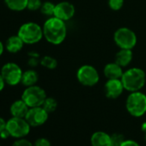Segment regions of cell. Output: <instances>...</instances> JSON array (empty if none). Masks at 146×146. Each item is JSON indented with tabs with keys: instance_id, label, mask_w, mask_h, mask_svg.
I'll list each match as a JSON object with an SVG mask.
<instances>
[{
	"instance_id": "1",
	"label": "cell",
	"mask_w": 146,
	"mask_h": 146,
	"mask_svg": "<svg viewBox=\"0 0 146 146\" xmlns=\"http://www.w3.org/2000/svg\"><path fill=\"white\" fill-rule=\"evenodd\" d=\"M42 29L43 35L50 44L60 45L66 38L67 27L65 22L55 17H49L45 22Z\"/></svg>"
},
{
	"instance_id": "2",
	"label": "cell",
	"mask_w": 146,
	"mask_h": 146,
	"mask_svg": "<svg viewBox=\"0 0 146 146\" xmlns=\"http://www.w3.org/2000/svg\"><path fill=\"white\" fill-rule=\"evenodd\" d=\"M125 90L135 92L141 90L146 84V73L138 67H131L125 70L121 78Z\"/></svg>"
},
{
	"instance_id": "3",
	"label": "cell",
	"mask_w": 146,
	"mask_h": 146,
	"mask_svg": "<svg viewBox=\"0 0 146 146\" xmlns=\"http://www.w3.org/2000/svg\"><path fill=\"white\" fill-rule=\"evenodd\" d=\"M125 108L132 117H142L146 113V95L141 90L130 92L125 100Z\"/></svg>"
},
{
	"instance_id": "4",
	"label": "cell",
	"mask_w": 146,
	"mask_h": 146,
	"mask_svg": "<svg viewBox=\"0 0 146 146\" xmlns=\"http://www.w3.org/2000/svg\"><path fill=\"white\" fill-rule=\"evenodd\" d=\"M19 37L23 40L24 44L34 45L38 43L43 37V29L37 23L29 22L23 24L19 30Z\"/></svg>"
},
{
	"instance_id": "5",
	"label": "cell",
	"mask_w": 146,
	"mask_h": 146,
	"mask_svg": "<svg viewBox=\"0 0 146 146\" xmlns=\"http://www.w3.org/2000/svg\"><path fill=\"white\" fill-rule=\"evenodd\" d=\"M113 41L116 46L122 49H133L137 42L135 32L127 27L118 29L113 34Z\"/></svg>"
},
{
	"instance_id": "6",
	"label": "cell",
	"mask_w": 146,
	"mask_h": 146,
	"mask_svg": "<svg viewBox=\"0 0 146 146\" xmlns=\"http://www.w3.org/2000/svg\"><path fill=\"white\" fill-rule=\"evenodd\" d=\"M77 79L84 86L93 87L96 85L100 80L98 70L90 64H84L77 70Z\"/></svg>"
},
{
	"instance_id": "7",
	"label": "cell",
	"mask_w": 146,
	"mask_h": 146,
	"mask_svg": "<svg viewBox=\"0 0 146 146\" xmlns=\"http://www.w3.org/2000/svg\"><path fill=\"white\" fill-rule=\"evenodd\" d=\"M46 97V91L36 84L27 87L22 95V99L29 108L41 107Z\"/></svg>"
},
{
	"instance_id": "8",
	"label": "cell",
	"mask_w": 146,
	"mask_h": 146,
	"mask_svg": "<svg viewBox=\"0 0 146 146\" xmlns=\"http://www.w3.org/2000/svg\"><path fill=\"white\" fill-rule=\"evenodd\" d=\"M31 125L28 123L25 118L12 117L7 120L6 129L11 134V137L15 138H23L30 132Z\"/></svg>"
},
{
	"instance_id": "9",
	"label": "cell",
	"mask_w": 146,
	"mask_h": 146,
	"mask_svg": "<svg viewBox=\"0 0 146 146\" xmlns=\"http://www.w3.org/2000/svg\"><path fill=\"white\" fill-rule=\"evenodd\" d=\"M0 73H1L5 84L11 86H16L21 83L23 72L17 64L9 62L3 65Z\"/></svg>"
},
{
	"instance_id": "10",
	"label": "cell",
	"mask_w": 146,
	"mask_h": 146,
	"mask_svg": "<svg viewBox=\"0 0 146 146\" xmlns=\"http://www.w3.org/2000/svg\"><path fill=\"white\" fill-rule=\"evenodd\" d=\"M49 113L42 107L30 108L25 116V119L31 127H37L44 125L48 119Z\"/></svg>"
},
{
	"instance_id": "11",
	"label": "cell",
	"mask_w": 146,
	"mask_h": 146,
	"mask_svg": "<svg viewBox=\"0 0 146 146\" xmlns=\"http://www.w3.org/2000/svg\"><path fill=\"white\" fill-rule=\"evenodd\" d=\"M76 13L75 6L68 1H62L55 5L54 16L64 22L70 20Z\"/></svg>"
},
{
	"instance_id": "12",
	"label": "cell",
	"mask_w": 146,
	"mask_h": 146,
	"mask_svg": "<svg viewBox=\"0 0 146 146\" xmlns=\"http://www.w3.org/2000/svg\"><path fill=\"white\" fill-rule=\"evenodd\" d=\"M125 88L121 79H108L104 84V93L108 99H117L124 92Z\"/></svg>"
},
{
	"instance_id": "13",
	"label": "cell",
	"mask_w": 146,
	"mask_h": 146,
	"mask_svg": "<svg viewBox=\"0 0 146 146\" xmlns=\"http://www.w3.org/2000/svg\"><path fill=\"white\" fill-rule=\"evenodd\" d=\"M123 73V67L115 61L108 63L103 68V74L107 79H121Z\"/></svg>"
},
{
	"instance_id": "14",
	"label": "cell",
	"mask_w": 146,
	"mask_h": 146,
	"mask_svg": "<svg viewBox=\"0 0 146 146\" xmlns=\"http://www.w3.org/2000/svg\"><path fill=\"white\" fill-rule=\"evenodd\" d=\"M92 146H112L111 135L105 131H96L90 137Z\"/></svg>"
},
{
	"instance_id": "15",
	"label": "cell",
	"mask_w": 146,
	"mask_h": 146,
	"mask_svg": "<svg viewBox=\"0 0 146 146\" xmlns=\"http://www.w3.org/2000/svg\"><path fill=\"white\" fill-rule=\"evenodd\" d=\"M29 107L26 104V102L21 99V100H17L15 101L11 108L10 111L12 115V117H17V118H25L26 114L28 113L29 110Z\"/></svg>"
},
{
	"instance_id": "16",
	"label": "cell",
	"mask_w": 146,
	"mask_h": 146,
	"mask_svg": "<svg viewBox=\"0 0 146 146\" xmlns=\"http://www.w3.org/2000/svg\"><path fill=\"white\" fill-rule=\"evenodd\" d=\"M133 58V52L131 49H122L119 48V50L117 52L115 55V62L119 64L120 66L126 67L128 66Z\"/></svg>"
},
{
	"instance_id": "17",
	"label": "cell",
	"mask_w": 146,
	"mask_h": 146,
	"mask_svg": "<svg viewBox=\"0 0 146 146\" xmlns=\"http://www.w3.org/2000/svg\"><path fill=\"white\" fill-rule=\"evenodd\" d=\"M24 42L19 37V35H12L9 37L5 42V48L11 53H17L20 52L23 47Z\"/></svg>"
},
{
	"instance_id": "18",
	"label": "cell",
	"mask_w": 146,
	"mask_h": 146,
	"mask_svg": "<svg viewBox=\"0 0 146 146\" xmlns=\"http://www.w3.org/2000/svg\"><path fill=\"white\" fill-rule=\"evenodd\" d=\"M39 80V75L35 70H28L23 73L21 83L26 87L33 86L37 84Z\"/></svg>"
},
{
	"instance_id": "19",
	"label": "cell",
	"mask_w": 146,
	"mask_h": 146,
	"mask_svg": "<svg viewBox=\"0 0 146 146\" xmlns=\"http://www.w3.org/2000/svg\"><path fill=\"white\" fill-rule=\"evenodd\" d=\"M29 0H5L6 6L13 11H23L27 9Z\"/></svg>"
},
{
	"instance_id": "20",
	"label": "cell",
	"mask_w": 146,
	"mask_h": 146,
	"mask_svg": "<svg viewBox=\"0 0 146 146\" xmlns=\"http://www.w3.org/2000/svg\"><path fill=\"white\" fill-rule=\"evenodd\" d=\"M40 64L43 67L47 68L49 70H53L57 67L58 61L55 58L49 56V55H46L40 58Z\"/></svg>"
},
{
	"instance_id": "21",
	"label": "cell",
	"mask_w": 146,
	"mask_h": 146,
	"mask_svg": "<svg viewBox=\"0 0 146 146\" xmlns=\"http://www.w3.org/2000/svg\"><path fill=\"white\" fill-rule=\"evenodd\" d=\"M55 5L53 3L50 2V1H46L44 3H42L41 8H40V12L48 17H53L54 16V10H55Z\"/></svg>"
},
{
	"instance_id": "22",
	"label": "cell",
	"mask_w": 146,
	"mask_h": 146,
	"mask_svg": "<svg viewBox=\"0 0 146 146\" xmlns=\"http://www.w3.org/2000/svg\"><path fill=\"white\" fill-rule=\"evenodd\" d=\"M48 113H53L58 108V102L53 97H46L41 106Z\"/></svg>"
},
{
	"instance_id": "23",
	"label": "cell",
	"mask_w": 146,
	"mask_h": 146,
	"mask_svg": "<svg viewBox=\"0 0 146 146\" xmlns=\"http://www.w3.org/2000/svg\"><path fill=\"white\" fill-rule=\"evenodd\" d=\"M124 4L125 0H108V7L113 11H118L121 10L124 6Z\"/></svg>"
},
{
	"instance_id": "24",
	"label": "cell",
	"mask_w": 146,
	"mask_h": 146,
	"mask_svg": "<svg viewBox=\"0 0 146 146\" xmlns=\"http://www.w3.org/2000/svg\"><path fill=\"white\" fill-rule=\"evenodd\" d=\"M125 140V138L121 133H113L111 135L112 146H120V144Z\"/></svg>"
},
{
	"instance_id": "25",
	"label": "cell",
	"mask_w": 146,
	"mask_h": 146,
	"mask_svg": "<svg viewBox=\"0 0 146 146\" xmlns=\"http://www.w3.org/2000/svg\"><path fill=\"white\" fill-rule=\"evenodd\" d=\"M42 5L41 0H29L27 9L31 11H36L40 10Z\"/></svg>"
},
{
	"instance_id": "26",
	"label": "cell",
	"mask_w": 146,
	"mask_h": 146,
	"mask_svg": "<svg viewBox=\"0 0 146 146\" xmlns=\"http://www.w3.org/2000/svg\"><path fill=\"white\" fill-rule=\"evenodd\" d=\"M12 146H34V143H32L29 140L26 139L25 137L23 138H17V140H16Z\"/></svg>"
},
{
	"instance_id": "27",
	"label": "cell",
	"mask_w": 146,
	"mask_h": 146,
	"mask_svg": "<svg viewBox=\"0 0 146 146\" xmlns=\"http://www.w3.org/2000/svg\"><path fill=\"white\" fill-rule=\"evenodd\" d=\"M34 146H51V142L46 137H40L35 140Z\"/></svg>"
},
{
	"instance_id": "28",
	"label": "cell",
	"mask_w": 146,
	"mask_h": 146,
	"mask_svg": "<svg viewBox=\"0 0 146 146\" xmlns=\"http://www.w3.org/2000/svg\"><path fill=\"white\" fill-rule=\"evenodd\" d=\"M39 64H40V60L37 57H29L28 60V64L30 67H36Z\"/></svg>"
},
{
	"instance_id": "29",
	"label": "cell",
	"mask_w": 146,
	"mask_h": 146,
	"mask_svg": "<svg viewBox=\"0 0 146 146\" xmlns=\"http://www.w3.org/2000/svg\"><path fill=\"white\" fill-rule=\"evenodd\" d=\"M120 146H140V144L134 141V140H131V139H125L121 144Z\"/></svg>"
},
{
	"instance_id": "30",
	"label": "cell",
	"mask_w": 146,
	"mask_h": 146,
	"mask_svg": "<svg viewBox=\"0 0 146 146\" xmlns=\"http://www.w3.org/2000/svg\"><path fill=\"white\" fill-rule=\"evenodd\" d=\"M10 137H11V134L7 129H5L4 131H2L1 132H0V137H1L2 139H7Z\"/></svg>"
},
{
	"instance_id": "31",
	"label": "cell",
	"mask_w": 146,
	"mask_h": 146,
	"mask_svg": "<svg viewBox=\"0 0 146 146\" xmlns=\"http://www.w3.org/2000/svg\"><path fill=\"white\" fill-rule=\"evenodd\" d=\"M6 124H7V121L2 117H0V132L4 131L5 129H6Z\"/></svg>"
},
{
	"instance_id": "32",
	"label": "cell",
	"mask_w": 146,
	"mask_h": 146,
	"mask_svg": "<svg viewBox=\"0 0 146 146\" xmlns=\"http://www.w3.org/2000/svg\"><path fill=\"white\" fill-rule=\"evenodd\" d=\"M5 84V80H4V78H3V77L1 75V73H0V92L4 90Z\"/></svg>"
},
{
	"instance_id": "33",
	"label": "cell",
	"mask_w": 146,
	"mask_h": 146,
	"mask_svg": "<svg viewBox=\"0 0 146 146\" xmlns=\"http://www.w3.org/2000/svg\"><path fill=\"white\" fill-rule=\"evenodd\" d=\"M29 57H37V58H40V54L36 52H29Z\"/></svg>"
},
{
	"instance_id": "34",
	"label": "cell",
	"mask_w": 146,
	"mask_h": 146,
	"mask_svg": "<svg viewBox=\"0 0 146 146\" xmlns=\"http://www.w3.org/2000/svg\"><path fill=\"white\" fill-rule=\"evenodd\" d=\"M141 130H142V131H143V133L146 134V121L143 122V123L141 125Z\"/></svg>"
},
{
	"instance_id": "35",
	"label": "cell",
	"mask_w": 146,
	"mask_h": 146,
	"mask_svg": "<svg viewBox=\"0 0 146 146\" xmlns=\"http://www.w3.org/2000/svg\"><path fill=\"white\" fill-rule=\"evenodd\" d=\"M4 49H5V47H4V44L0 41V56H1L2 54H3V52H4Z\"/></svg>"
},
{
	"instance_id": "36",
	"label": "cell",
	"mask_w": 146,
	"mask_h": 146,
	"mask_svg": "<svg viewBox=\"0 0 146 146\" xmlns=\"http://www.w3.org/2000/svg\"><path fill=\"white\" fill-rule=\"evenodd\" d=\"M145 141H146V134H145Z\"/></svg>"
}]
</instances>
